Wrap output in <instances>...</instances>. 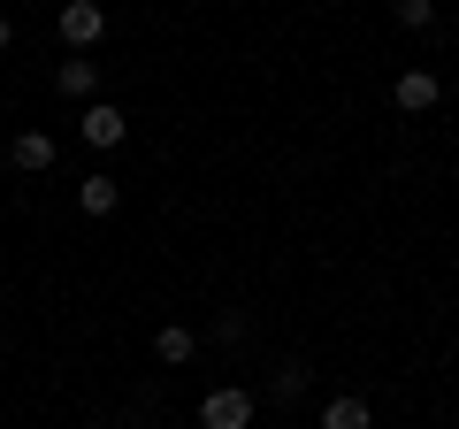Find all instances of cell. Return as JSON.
I'll use <instances>...</instances> for the list:
<instances>
[{
  "label": "cell",
  "mask_w": 459,
  "mask_h": 429,
  "mask_svg": "<svg viewBox=\"0 0 459 429\" xmlns=\"http://www.w3.org/2000/svg\"><path fill=\"white\" fill-rule=\"evenodd\" d=\"M8 162H16L23 177H39V169H54V138H47V131H16V146H8Z\"/></svg>",
  "instance_id": "5b68a950"
},
{
  "label": "cell",
  "mask_w": 459,
  "mask_h": 429,
  "mask_svg": "<svg viewBox=\"0 0 459 429\" xmlns=\"http://www.w3.org/2000/svg\"><path fill=\"white\" fill-rule=\"evenodd\" d=\"M8 39H16V31H8V16H0V54H8Z\"/></svg>",
  "instance_id": "7c38bea8"
},
{
  "label": "cell",
  "mask_w": 459,
  "mask_h": 429,
  "mask_svg": "<svg viewBox=\"0 0 459 429\" xmlns=\"http://www.w3.org/2000/svg\"><path fill=\"white\" fill-rule=\"evenodd\" d=\"M199 429H253V391L222 383V391L199 398Z\"/></svg>",
  "instance_id": "7a4b0ae2"
},
{
  "label": "cell",
  "mask_w": 459,
  "mask_h": 429,
  "mask_svg": "<svg viewBox=\"0 0 459 429\" xmlns=\"http://www.w3.org/2000/svg\"><path fill=\"white\" fill-rule=\"evenodd\" d=\"M391 100H398V108H406V116H429V108H437V100H444V84L429 77V69H406V77L391 84Z\"/></svg>",
  "instance_id": "277c9868"
},
{
  "label": "cell",
  "mask_w": 459,
  "mask_h": 429,
  "mask_svg": "<svg viewBox=\"0 0 459 429\" xmlns=\"http://www.w3.org/2000/svg\"><path fill=\"white\" fill-rule=\"evenodd\" d=\"M77 131H84V146H123V138H131V116H123L115 100H92L77 116Z\"/></svg>",
  "instance_id": "3957f363"
},
{
  "label": "cell",
  "mask_w": 459,
  "mask_h": 429,
  "mask_svg": "<svg viewBox=\"0 0 459 429\" xmlns=\"http://www.w3.org/2000/svg\"><path fill=\"white\" fill-rule=\"evenodd\" d=\"M368 422H376V414H368V398H352V391L322 407V429H368Z\"/></svg>",
  "instance_id": "52a82bcc"
},
{
  "label": "cell",
  "mask_w": 459,
  "mask_h": 429,
  "mask_svg": "<svg viewBox=\"0 0 459 429\" xmlns=\"http://www.w3.org/2000/svg\"><path fill=\"white\" fill-rule=\"evenodd\" d=\"M54 31L69 39V54H84V47H100V39H108V8H100V0H62Z\"/></svg>",
  "instance_id": "6da1fadb"
},
{
  "label": "cell",
  "mask_w": 459,
  "mask_h": 429,
  "mask_svg": "<svg viewBox=\"0 0 459 429\" xmlns=\"http://www.w3.org/2000/svg\"><path fill=\"white\" fill-rule=\"evenodd\" d=\"M153 353H161V361H169V368H184V361H192V353H199V337H192V330H184V322H169V330H161V337H153Z\"/></svg>",
  "instance_id": "9c48e42d"
},
{
  "label": "cell",
  "mask_w": 459,
  "mask_h": 429,
  "mask_svg": "<svg viewBox=\"0 0 459 429\" xmlns=\"http://www.w3.org/2000/svg\"><path fill=\"white\" fill-rule=\"evenodd\" d=\"M54 84H62V92H69V100H92V92H100V69H92V62H84V54H69V62H62V69H54Z\"/></svg>",
  "instance_id": "8992f818"
},
{
  "label": "cell",
  "mask_w": 459,
  "mask_h": 429,
  "mask_svg": "<svg viewBox=\"0 0 459 429\" xmlns=\"http://www.w3.org/2000/svg\"><path fill=\"white\" fill-rule=\"evenodd\" d=\"M398 23H406V31H429V23H437V0H398Z\"/></svg>",
  "instance_id": "8fae6325"
},
{
  "label": "cell",
  "mask_w": 459,
  "mask_h": 429,
  "mask_svg": "<svg viewBox=\"0 0 459 429\" xmlns=\"http://www.w3.org/2000/svg\"><path fill=\"white\" fill-rule=\"evenodd\" d=\"M115 199H123V192H115V177H77V207L84 214H115Z\"/></svg>",
  "instance_id": "ba28073f"
},
{
  "label": "cell",
  "mask_w": 459,
  "mask_h": 429,
  "mask_svg": "<svg viewBox=\"0 0 459 429\" xmlns=\"http://www.w3.org/2000/svg\"><path fill=\"white\" fill-rule=\"evenodd\" d=\"M307 361H276V398H299V391H307Z\"/></svg>",
  "instance_id": "30bf717a"
}]
</instances>
